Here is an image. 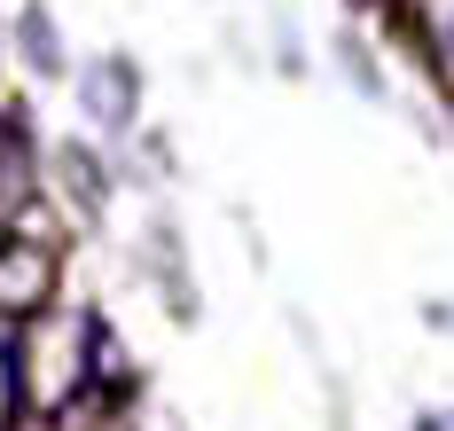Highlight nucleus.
<instances>
[{"instance_id": "nucleus-1", "label": "nucleus", "mask_w": 454, "mask_h": 431, "mask_svg": "<svg viewBox=\"0 0 454 431\" xmlns=\"http://www.w3.org/2000/svg\"><path fill=\"white\" fill-rule=\"evenodd\" d=\"M87 102H94V118H110V126H126V118H134V71L118 63V71H110V87H102V79L87 87Z\"/></svg>"}, {"instance_id": "nucleus-2", "label": "nucleus", "mask_w": 454, "mask_h": 431, "mask_svg": "<svg viewBox=\"0 0 454 431\" xmlns=\"http://www.w3.org/2000/svg\"><path fill=\"white\" fill-rule=\"evenodd\" d=\"M415 431H439V424H415Z\"/></svg>"}]
</instances>
